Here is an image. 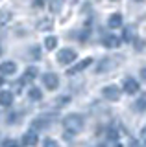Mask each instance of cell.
Masks as SVG:
<instances>
[{"instance_id": "16", "label": "cell", "mask_w": 146, "mask_h": 147, "mask_svg": "<svg viewBox=\"0 0 146 147\" xmlns=\"http://www.w3.org/2000/svg\"><path fill=\"white\" fill-rule=\"evenodd\" d=\"M57 46V37H46L44 39V48L46 50H54Z\"/></svg>"}, {"instance_id": "12", "label": "cell", "mask_w": 146, "mask_h": 147, "mask_svg": "<svg viewBox=\"0 0 146 147\" xmlns=\"http://www.w3.org/2000/svg\"><path fill=\"white\" fill-rule=\"evenodd\" d=\"M37 68H35V66H28V68H26V70H24V77H22V81H33L35 79V77H37Z\"/></svg>"}, {"instance_id": "25", "label": "cell", "mask_w": 146, "mask_h": 147, "mask_svg": "<svg viewBox=\"0 0 146 147\" xmlns=\"http://www.w3.org/2000/svg\"><path fill=\"white\" fill-rule=\"evenodd\" d=\"M31 55H33V57H31V59H39V48H31Z\"/></svg>"}, {"instance_id": "26", "label": "cell", "mask_w": 146, "mask_h": 147, "mask_svg": "<svg viewBox=\"0 0 146 147\" xmlns=\"http://www.w3.org/2000/svg\"><path fill=\"white\" fill-rule=\"evenodd\" d=\"M15 116H17V114H8V123H15L17 121Z\"/></svg>"}, {"instance_id": "6", "label": "cell", "mask_w": 146, "mask_h": 147, "mask_svg": "<svg viewBox=\"0 0 146 147\" xmlns=\"http://www.w3.org/2000/svg\"><path fill=\"white\" fill-rule=\"evenodd\" d=\"M91 64H93V59L91 57H87V59H83V61H80V63H76L74 66L70 68V70H68V74H78V72H81V70H85V68L87 66H91Z\"/></svg>"}, {"instance_id": "31", "label": "cell", "mask_w": 146, "mask_h": 147, "mask_svg": "<svg viewBox=\"0 0 146 147\" xmlns=\"http://www.w3.org/2000/svg\"><path fill=\"white\" fill-rule=\"evenodd\" d=\"M115 147H122V145H120V144H117V145H115Z\"/></svg>"}, {"instance_id": "27", "label": "cell", "mask_w": 146, "mask_h": 147, "mask_svg": "<svg viewBox=\"0 0 146 147\" xmlns=\"http://www.w3.org/2000/svg\"><path fill=\"white\" fill-rule=\"evenodd\" d=\"M128 147H141V145H139V142H137V140H131V142H130V145H128Z\"/></svg>"}, {"instance_id": "23", "label": "cell", "mask_w": 146, "mask_h": 147, "mask_svg": "<svg viewBox=\"0 0 146 147\" xmlns=\"http://www.w3.org/2000/svg\"><path fill=\"white\" fill-rule=\"evenodd\" d=\"M131 35H133V33H131V30H130V28H126V30H124V39L126 40H131Z\"/></svg>"}, {"instance_id": "24", "label": "cell", "mask_w": 146, "mask_h": 147, "mask_svg": "<svg viewBox=\"0 0 146 147\" xmlns=\"http://www.w3.org/2000/svg\"><path fill=\"white\" fill-rule=\"evenodd\" d=\"M59 7H61V4H59V2H50V9H52V11H57Z\"/></svg>"}, {"instance_id": "22", "label": "cell", "mask_w": 146, "mask_h": 147, "mask_svg": "<svg viewBox=\"0 0 146 147\" xmlns=\"http://www.w3.org/2000/svg\"><path fill=\"white\" fill-rule=\"evenodd\" d=\"M107 136L111 138V140H117V138H118V131H117V129H109Z\"/></svg>"}, {"instance_id": "1", "label": "cell", "mask_w": 146, "mask_h": 147, "mask_svg": "<svg viewBox=\"0 0 146 147\" xmlns=\"http://www.w3.org/2000/svg\"><path fill=\"white\" fill-rule=\"evenodd\" d=\"M63 127L70 132H80L83 129V118L80 114H68V116L63 119Z\"/></svg>"}, {"instance_id": "28", "label": "cell", "mask_w": 146, "mask_h": 147, "mask_svg": "<svg viewBox=\"0 0 146 147\" xmlns=\"http://www.w3.org/2000/svg\"><path fill=\"white\" fill-rule=\"evenodd\" d=\"M33 7H44V2H33Z\"/></svg>"}, {"instance_id": "3", "label": "cell", "mask_w": 146, "mask_h": 147, "mask_svg": "<svg viewBox=\"0 0 146 147\" xmlns=\"http://www.w3.org/2000/svg\"><path fill=\"white\" fill-rule=\"evenodd\" d=\"M102 96L107 101H117L118 98H120V88L115 86V85H109V86H106V88L102 90Z\"/></svg>"}, {"instance_id": "20", "label": "cell", "mask_w": 146, "mask_h": 147, "mask_svg": "<svg viewBox=\"0 0 146 147\" xmlns=\"http://www.w3.org/2000/svg\"><path fill=\"white\" fill-rule=\"evenodd\" d=\"M2 147H19V142H17V140H11V138H8V140H4Z\"/></svg>"}, {"instance_id": "2", "label": "cell", "mask_w": 146, "mask_h": 147, "mask_svg": "<svg viewBox=\"0 0 146 147\" xmlns=\"http://www.w3.org/2000/svg\"><path fill=\"white\" fill-rule=\"evenodd\" d=\"M76 52L74 50H70V48H65V50H61V52L57 53V63L59 64H70V63H74L76 61Z\"/></svg>"}, {"instance_id": "9", "label": "cell", "mask_w": 146, "mask_h": 147, "mask_svg": "<svg viewBox=\"0 0 146 147\" xmlns=\"http://www.w3.org/2000/svg\"><path fill=\"white\" fill-rule=\"evenodd\" d=\"M0 72L6 74V76H10V74H15V72H17V64L13 63V61H6V63L0 64Z\"/></svg>"}, {"instance_id": "29", "label": "cell", "mask_w": 146, "mask_h": 147, "mask_svg": "<svg viewBox=\"0 0 146 147\" xmlns=\"http://www.w3.org/2000/svg\"><path fill=\"white\" fill-rule=\"evenodd\" d=\"M141 77H143V79L146 81V66L143 68V70H141Z\"/></svg>"}, {"instance_id": "18", "label": "cell", "mask_w": 146, "mask_h": 147, "mask_svg": "<svg viewBox=\"0 0 146 147\" xmlns=\"http://www.w3.org/2000/svg\"><path fill=\"white\" fill-rule=\"evenodd\" d=\"M133 46H135L137 52H143L144 46H146V42H144V39H135V40H133Z\"/></svg>"}, {"instance_id": "11", "label": "cell", "mask_w": 146, "mask_h": 147, "mask_svg": "<svg viewBox=\"0 0 146 147\" xmlns=\"http://www.w3.org/2000/svg\"><path fill=\"white\" fill-rule=\"evenodd\" d=\"M107 26L109 28H120L122 26V15L120 13H113V15L109 17V20H107Z\"/></svg>"}, {"instance_id": "4", "label": "cell", "mask_w": 146, "mask_h": 147, "mask_svg": "<svg viewBox=\"0 0 146 147\" xmlns=\"http://www.w3.org/2000/svg\"><path fill=\"white\" fill-rule=\"evenodd\" d=\"M43 83H44V86H46L48 90H56L57 86H59L57 76H56V74H52V72H48V74H44V76H43Z\"/></svg>"}, {"instance_id": "14", "label": "cell", "mask_w": 146, "mask_h": 147, "mask_svg": "<svg viewBox=\"0 0 146 147\" xmlns=\"http://www.w3.org/2000/svg\"><path fill=\"white\" fill-rule=\"evenodd\" d=\"M133 109L137 110V112H144V110H146V94H144V96H141V98L135 101Z\"/></svg>"}, {"instance_id": "17", "label": "cell", "mask_w": 146, "mask_h": 147, "mask_svg": "<svg viewBox=\"0 0 146 147\" xmlns=\"http://www.w3.org/2000/svg\"><path fill=\"white\" fill-rule=\"evenodd\" d=\"M37 28L39 30H52V20H50V18H44V20H41L39 24H37Z\"/></svg>"}, {"instance_id": "32", "label": "cell", "mask_w": 146, "mask_h": 147, "mask_svg": "<svg viewBox=\"0 0 146 147\" xmlns=\"http://www.w3.org/2000/svg\"><path fill=\"white\" fill-rule=\"evenodd\" d=\"M0 53H2V48H0Z\"/></svg>"}, {"instance_id": "7", "label": "cell", "mask_w": 146, "mask_h": 147, "mask_svg": "<svg viewBox=\"0 0 146 147\" xmlns=\"http://www.w3.org/2000/svg\"><path fill=\"white\" fill-rule=\"evenodd\" d=\"M124 92L128 94H135V92H139V83H137L133 77H128L124 81Z\"/></svg>"}, {"instance_id": "15", "label": "cell", "mask_w": 146, "mask_h": 147, "mask_svg": "<svg viewBox=\"0 0 146 147\" xmlns=\"http://www.w3.org/2000/svg\"><path fill=\"white\" fill-rule=\"evenodd\" d=\"M28 96H30V99H33V101L43 99V92H41L37 86H31V88L28 90Z\"/></svg>"}, {"instance_id": "19", "label": "cell", "mask_w": 146, "mask_h": 147, "mask_svg": "<svg viewBox=\"0 0 146 147\" xmlns=\"http://www.w3.org/2000/svg\"><path fill=\"white\" fill-rule=\"evenodd\" d=\"M68 101H70V98H68V96H61L59 99H56V105H57V107H65Z\"/></svg>"}, {"instance_id": "13", "label": "cell", "mask_w": 146, "mask_h": 147, "mask_svg": "<svg viewBox=\"0 0 146 147\" xmlns=\"http://www.w3.org/2000/svg\"><path fill=\"white\" fill-rule=\"evenodd\" d=\"M31 125H33V131H37V129H46V127L50 125V119L43 116V118L33 119V123H31Z\"/></svg>"}, {"instance_id": "10", "label": "cell", "mask_w": 146, "mask_h": 147, "mask_svg": "<svg viewBox=\"0 0 146 147\" xmlns=\"http://www.w3.org/2000/svg\"><path fill=\"white\" fill-rule=\"evenodd\" d=\"M11 103H13V94L11 92H8V90L0 92V105H2V107H10Z\"/></svg>"}, {"instance_id": "30", "label": "cell", "mask_w": 146, "mask_h": 147, "mask_svg": "<svg viewBox=\"0 0 146 147\" xmlns=\"http://www.w3.org/2000/svg\"><path fill=\"white\" fill-rule=\"evenodd\" d=\"M2 85H4V77L0 76V86H2Z\"/></svg>"}, {"instance_id": "21", "label": "cell", "mask_w": 146, "mask_h": 147, "mask_svg": "<svg viewBox=\"0 0 146 147\" xmlns=\"http://www.w3.org/2000/svg\"><path fill=\"white\" fill-rule=\"evenodd\" d=\"M43 147H59L56 140H52V138H46V140H43Z\"/></svg>"}, {"instance_id": "8", "label": "cell", "mask_w": 146, "mask_h": 147, "mask_svg": "<svg viewBox=\"0 0 146 147\" xmlns=\"http://www.w3.org/2000/svg\"><path fill=\"white\" fill-rule=\"evenodd\" d=\"M106 48H118L120 46V39L115 35H107V37H104V42H102Z\"/></svg>"}, {"instance_id": "5", "label": "cell", "mask_w": 146, "mask_h": 147, "mask_svg": "<svg viewBox=\"0 0 146 147\" xmlns=\"http://www.w3.org/2000/svg\"><path fill=\"white\" fill-rule=\"evenodd\" d=\"M37 142H39V136H37V132H35V131H28L24 136H22V144L28 145V147L37 145Z\"/></svg>"}]
</instances>
